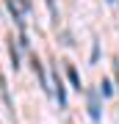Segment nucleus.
<instances>
[{
    "label": "nucleus",
    "mask_w": 119,
    "mask_h": 124,
    "mask_svg": "<svg viewBox=\"0 0 119 124\" xmlns=\"http://www.w3.org/2000/svg\"><path fill=\"white\" fill-rule=\"evenodd\" d=\"M86 99H89V119H92V121H100V116H102L100 91H97V88H89V91H86Z\"/></svg>",
    "instance_id": "obj_1"
},
{
    "label": "nucleus",
    "mask_w": 119,
    "mask_h": 124,
    "mask_svg": "<svg viewBox=\"0 0 119 124\" xmlns=\"http://www.w3.org/2000/svg\"><path fill=\"white\" fill-rule=\"evenodd\" d=\"M53 85H55V99H58V108H66V88H64V80L58 77V69L53 72Z\"/></svg>",
    "instance_id": "obj_2"
},
{
    "label": "nucleus",
    "mask_w": 119,
    "mask_h": 124,
    "mask_svg": "<svg viewBox=\"0 0 119 124\" xmlns=\"http://www.w3.org/2000/svg\"><path fill=\"white\" fill-rule=\"evenodd\" d=\"M31 63H33V72H36V77H39V85L44 88V94H50V80H47V75H44V69H42V61L39 58H31Z\"/></svg>",
    "instance_id": "obj_3"
},
{
    "label": "nucleus",
    "mask_w": 119,
    "mask_h": 124,
    "mask_svg": "<svg viewBox=\"0 0 119 124\" xmlns=\"http://www.w3.org/2000/svg\"><path fill=\"white\" fill-rule=\"evenodd\" d=\"M0 94H3V99H6V108H9V113L14 116V105H11V97H9V85H6V77L0 75Z\"/></svg>",
    "instance_id": "obj_4"
},
{
    "label": "nucleus",
    "mask_w": 119,
    "mask_h": 124,
    "mask_svg": "<svg viewBox=\"0 0 119 124\" xmlns=\"http://www.w3.org/2000/svg\"><path fill=\"white\" fill-rule=\"evenodd\" d=\"M66 77H69V83H72V88H75V91L83 88V85H80V75H78L75 66H66Z\"/></svg>",
    "instance_id": "obj_5"
},
{
    "label": "nucleus",
    "mask_w": 119,
    "mask_h": 124,
    "mask_svg": "<svg viewBox=\"0 0 119 124\" xmlns=\"http://www.w3.org/2000/svg\"><path fill=\"white\" fill-rule=\"evenodd\" d=\"M11 66L19 69V50H17V44H14V41H11Z\"/></svg>",
    "instance_id": "obj_6"
},
{
    "label": "nucleus",
    "mask_w": 119,
    "mask_h": 124,
    "mask_svg": "<svg viewBox=\"0 0 119 124\" xmlns=\"http://www.w3.org/2000/svg\"><path fill=\"white\" fill-rule=\"evenodd\" d=\"M100 94H102V97H111V94H114V88H111L108 80H102V83H100Z\"/></svg>",
    "instance_id": "obj_7"
},
{
    "label": "nucleus",
    "mask_w": 119,
    "mask_h": 124,
    "mask_svg": "<svg viewBox=\"0 0 119 124\" xmlns=\"http://www.w3.org/2000/svg\"><path fill=\"white\" fill-rule=\"evenodd\" d=\"M14 3H17L22 11H31V8H33V3H31V0H14Z\"/></svg>",
    "instance_id": "obj_8"
},
{
    "label": "nucleus",
    "mask_w": 119,
    "mask_h": 124,
    "mask_svg": "<svg viewBox=\"0 0 119 124\" xmlns=\"http://www.w3.org/2000/svg\"><path fill=\"white\" fill-rule=\"evenodd\" d=\"M47 8H50V17L58 19V8H55V0H47Z\"/></svg>",
    "instance_id": "obj_9"
},
{
    "label": "nucleus",
    "mask_w": 119,
    "mask_h": 124,
    "mask_svg": "<svg viewBox=\"0 0 119 124\" xmlns=\"http://www.w3.org/2000/svg\"><path fill=\"white\" fill-rule=\"evenodd\" d=\"M108 3H111V6H114V3H116V0H108Z\"/></svg>",
    "instance_id": "obj_10"
}]
</instances>
